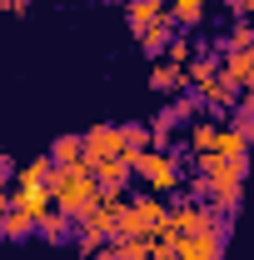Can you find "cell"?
I'll use <instances>...</instances> for the list:
<instances>
[{"instance_id": "cell-23", "label": "cell", "mask_w": 254, "mask_h": 260, "mask_svg": "<svg viewBox=\"0 0 254 260\" xmlns=\"http://www.w3.org/2000/svg\"><path fill=\"white\" fill-rule=\"evenodd\" d=\"M10 175H15V165H10L5 155H0V185H10Z\"/></svg>"}, {"instance_id": "cell-15", "label": "cell", "mask_w": 254, "mask_h": 260, "mask_svg": "<svg viewBox=\"0 0 254 260\" xmlns=\"http://www.w3.org/2000/svg\"><path fill=\"white\" fill-rule=\"evenodd\" d=\"M215 130H220L215 120H194L190 125V150L194 155H209V150H215Z\"/></svg>"}, {"instance_id": "cell-10", "label": "cell", "mask_w": 254, "mask_h": 260, "mask_svg": "<svg viewBox=\"0 0 254 260\" xmlns=\"http://www.w3.org/2000/svg\"><path fill=\"white\" fill-rule=\"evenodd\" d=\"M90 170H95L100 190H125L130 185V165L125 160H100V165H90Z\"/></svg>"}, {"instance_id": "cell-24", "label": "cell", "mask_w": 254, "mask_h": 260, "mask_svg": "<svg viewBox=\"0 0 254 260\" xmlns=\"http://www.w3.org/2000/svg\"><path fill=\"white\" fill-rule=\"evenodd\" d=\"M5 210H10V195H5V185H0V215H5Z\"/></svg>"}, {"instance_id": "cell-1", "label": "cell", "mask_w": 254, "mask_h": 260, "mask_svg": "<svg viewBox=\"0 0 254 260\" xmlns=\"http://www.w3.org/2000/svg\"><path fill=\"white\" fill-rule=\"evenodd\" d=\"M50 200H55V210H60V215L80 220V215H85V210L100 200L95 170H90L85 160H75V165H55V170H50Z\"/></svg>"}, {"instance_id": "cell-5", "label": "cell", "mask_w": 254, "mask_h": 260, "mask_svg": "<svg viewBox=\"0 0 254 260\" xmlns=\"http://www.w3.org/2000/svg\"><path fill=\"white\" fill-rule=\"evenodd\" d=\"M170 250H175V260H220L224 235H220V230H204V235H180Z\"/></svg>"}, {"instance_id": "cell-18", "label": "cell", "mask_w": 254, "mask_h": 260, "mask_svg": "<svg viewBox=\"0 0 254 260\" xmlns=\"http://www.w3.org/2000/svg\"><path fill=\"white\" fill-rule=\"evenodd\" d=\"M125 130V165L140 155V150H150V125H120Z\"/></svg>"}, {"instance_id": "cell-21", "label": "cell", "mask_w": 254, "mask_h": 260, "mask_svg": "<svg viewBox=\"0 0 254 260\" xmlns=\"http://www.w3.org/2000/svg\"><path fill=\"white\" fill-rule=\"evenodd\" d=\"M224 5H229V15H234V20H244V15H249V5H254V0H224Z\"/></svg>"}, {"instance_id": "cell-7", "label": "cell", "mask_w": 254, "mask_h": 260, "mask_svg": "<svg viewBox=\"0 0 254 260\" xmlns=\"http://www.w3.org/2000/svg\"><path fill=\"white\" fill-rule=\"evenodd\" d=\"M125 20H130L135 35H145L150 25L170 20V10H164V0H125Z\"/></svg>"}, {"instance_id": "cell-13", "label": "cell", "mask_w": 254, "mask_h": 260, "mask_svg": "<svg viewBox=\"0 0 254 260\" xmlns=\"http://www.w3.org/2000/svg\"><path fill=\"white\" fill-rule=\"evenodd\" d=\"M204 5H209V0H170L164 10H170V20H180V25H199Z\"/></svg>"}, {"instance_id": "cell-9", "label": "cell", "mask_w": 254, "mask_h": 260, "mask_svg": "<svg viewBox=\"0 0 254 260\" xmlns=\"http://www.w3.org/2000/svg\"><path fill=\"white\" fill-rule=\"evenodd\" d=\"M220 75L234 85V90H244V85H249V75H254V50H229L224 65H220Z\"/></svg>"}, {"instance_id": "cell-12", "label": "cell", "mask_w": 254, "mask_h": 260, "mask_svg": "<svg viewBox=\"0 0 254 260\" xmlns=\"http://www.w3.org/2000/svg\"><path fill=\"white\" fill-rule=\"evenodd\" d=\"M0 235H10V240H25V235H35V220L25 215V210H15V205H10V210L0 215Z\"/></svg>"}, {"instance_id": "cell-8", "label": "cell", "mask_w": 254, "mask_h": 260, "mask_svg": "<svg viewBox=\"0 0 254 260\" xmlns=\"http://www.w3.org/2000/svg\"><path fill=\"white\" fill-rule=\"evenodd\" d=\"M150 90H159V95H180V90H185V65L155 60V70H150Z\"/></svg>"}, {"instance_id": "cell-3", "label": "cell", "mask_w": 254, "mask_h": 260, "mask_svg": "<svg viewBox=\"0 0 254 260\" xmlns=\"http://www.w3.org/2000/svg\"><path fill=\"white\" fill-rule=\"evenodd\" d=\"M130 180H140L150 195H170V190H180V165L164 150H140L130 160Z\"/></svg>"}, {"instance_id": "cell-19", "label": "cell", "mask_w": 254, "mask_h": 260, "mask_svg": "<svg viewBox=\"0 0 254 260\" xmlns=\"http://www.w3.org/2000/svg\"><path fill=\"white\" fill-rule=\"evenodd\" d=\"M170 25H175V20H159V25H150V30L140 35V40H145V50H150V55H164V45H170Z\"/></svg>"}, {"instance_id": "cell-20", "label": "cell", "mask_w": 254, "mask_h": 260, "mask_svg": "<svg viewBox=\"0 0 254 260\" xmlns=\"http://www.w3.org/2000/svg\"><path fill=\"white\" fill-rule=\"evenodd\" d=\"M190 55H194L190 35H170V45H164V60H175V65H190Z\"/></svg>"}, {"instance_id": "cell-14", "label": "cell", "mask_w": 254, "mask_h": 260, "mask_svg": "<svg viewBox=\"0 0 254 260\" xmlns=\"http://www.w3.org/2000/svg\"><path fill=\"white\" fill-rule=\"evenodd\" d=\"M50 170H55V165H50V155H40V160L20 165V170H15V180H20V185H50Z\"/></svg>"}, {"instance_id": "cell-17", "label": "cell", "mask_w": 254, "mask_h": 260, "mask_svg": "<svg viewBox=\"0 0 254 260\" xmlns=\"http://www.w3.org/2000/svg\"><path fill=\"white\" fill-rule=\"evenodd\" d=\"M80 160V135H60L50 145V165H75Z\"/></svg>"}, {"instance_id": "cell-16", "label": "cell", "mask_w": 254, "mask_h": 260, "mask_svg": "<svg viewBox=\"0 0 254 260\" xmlns=\"http://www.w3.org/2000/svg\"><path fill=\"white\" fill-rule=\"evenodd\" d=\"M35 230H40L45 240H55V245H60L65 235H70V215H60V210H50V215H40V220H35Z\"/></svg>"}, {"instance_id": "cell-2", "label": "cell", "mask_w": 254, "mask_h": 260, "mask_svg": "<svg viewBox=\"0 0 254 260\" xmlns=\"http://www.w3.org/2000/svg\"><path fill=\"white\" fill-rule=\"evenodd\" d=\"M164 215H170V205L159 200V195H135V200H125L120 205V225H115V235L120 240H155L159 225H164Z\"/></svg>"}, {"instance_id": "cell-22", "label": "cell", "mask_w": 254, "mask_h": 260, "mask_svg": "<svg viewBox=\"0 0 254 260\" xmlns=\"http://www.w3.org/2000/svg\"><path fill=\"white\" fill-rule=\"evenodd\" d=\"M0 10H10V15H25V10H30V0H0Z\"/></svg>"}, {"instance_id": "cell-6", "label": "cell", "mask_w": 254, "mask_h": 260, "mask_svg": "<svg viewBox=\"0 0 254 260\" xmlns=\"http://www.w3.org/2000/svg\"><path fill=\"white\" fill-rule=\"evenodd\" d=\"M10 205H15V210H25L30 220H40V215H50V210H55V200H50V185H20V180H15V195H10Z\"/></svg>"}, {"instance_id": "cell-11", "label": "cell", "mask_w": 254, "mask_h": 260, "mask_svg": "<svg viewBox=\"0 0 254 260\" xmlns=\"http://www.w3.org/2000/svg\"><path fill=\"white\" fill-rule=\"evenodd\" d=\"M100 260H150L155 255V240H120V245H110V250H95Z\"/></svg>"}, {"instance_id": "cell-4", "label": "cell", "mask_w": 254, "mask_h": 260, "mask_svg": "<svg viewBox=\"0 0 254 260\" xmlns=\"http://www.w3.org/2000/svg\"><path fill=\"white\" fill-rule=\"evenodd\" d=\"M80 160L100 165V160H125V130L120 125H95L80 135Z\"/></svg>"}]
</instances>
